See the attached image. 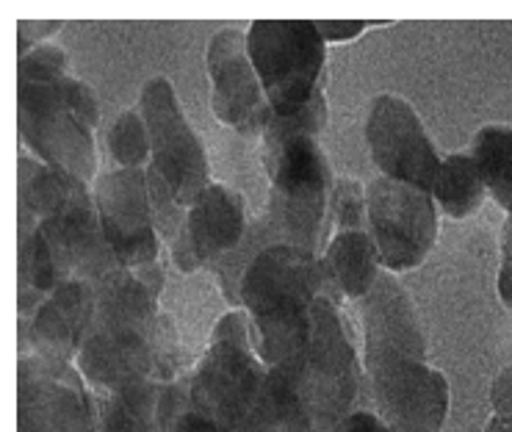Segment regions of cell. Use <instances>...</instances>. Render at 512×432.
I'll return each mask as SVG.
<instances>
[{
  "instance_id": "6da1fadb",
  "label": "cell",
  "mask_w": 512,
  "mask_h": 432,
  "mask_svg": "<svg viewBox=\"0 0 512 432\" xmlns=\"http://www.w3.org/2000/svg\"><path fill=\"white\" fill-rule=\"evenodd\" d=\"M155 300L136 269H117L97 283L95 316L78 352V372L89 383L108 394L150 380L169 383L175 341Z\"/></svg>"
},
{
  "instance_id": "7a4b0ae2",
  "label": "cell",
  "mask_w": 512,
  "mask_h": 432,
  "mask_svg": "<svg viewBox=\"0 0 512 432\" xmlns=\"http://www.w3.org/2000/svg\"><path fill=\"white\" fill-rule=\"evenodd\" d=\"M322 294L338 300L322 255L305 247L269 244L244 269L239 297L250 316V341L269 369L291 363L305 347L313 305Z\"/></svg>"
},
{
  "instance_id": "3957f363",
  "label": "cell",
  "mask_w": 512,
  "mask_h": 432,
  "mask_svg": "<svg viewBox=\"0 0 512 432\" xmlns=\"http://www.w3.org/2000/svg\"><path fill=\"white\" fill-rule=\"evenodd\" d=\"M263 164L272 180L269 211L247 230V252L258 255L263 250L261 239H269L272 244L305 247L319 255L327 239L335 186L319 139L310 133H266Z\"/></svg>"
},
{
  "instance_id": "277c9868",
  "label": "cell",
  "mask_w": 512,
  "mask_h": 432,
  "mask_svg": "<svg viewBox=\"0 0 512 432\" xmlns=\"http://www.w3.org/2000/svg\"><path fill=\"white\" fill-rule=\"evenodd\" d=\"M335 302L330 294L316 300L305 347L277 369L297 394L308 432H341L369 399V374Z\"/></svg>"
},
{
  "instance_id": "5b68a950",
  "label": "cell",
  "mask_w": 512,
  "mask_h": 432,
  "mask_svg": "<svg viewBox=\"0 0 512 432\" xmlns=\"http://www.w3.org/2000/svg\"><path fill=\"white\" fill-rule=\"evenodd\" d=\"M95 125L97 100L78 78H20V133L42 164L92 180Z\"/></svg>"
},
{
  "instance_id": "8992f818",
  "label": "cell",
  "mask_w": 512,
  "mask_h": 432,
  "mask_svg": "<svg viewBox=\"0 0 512 432\" xmlns=\"http://www.w3.org/2000/svg\"><path fill=\"white\" fill-rule=\"evenodd\" d=\"M247 50L272 117H291L324 92L327 48L313 20H255Z\"/></svg>"
},
{
  "instance_id": "52a82bcc",
  "label": "cell",
  "mask_w": 512,
  "mask_h": 432,
  "mask_svg": "<svg viewBox=\"0 0 512 432\" xmlns=\"http://www.w3.org/2000/svg\"><path fill=\"white\" fill-rule=\"evenodd\" d=\"M374 413L388 432H441L449 413V383L427 360L402 349L366 347Z\"/></svg>"
},
{
  "instance_id": "ba28073f",
  "label": "cell",
  "mask_w": 512,
  "mask_h": 432,
  "mask_svg": "<svg viewBox=\"0 0 512 432\" xmlns=\"http://www.w3.org/2000/svg\"><path fill=\"white\" fill-rule=\"evenodd\" d=\"M139 114L150 136V164L147 178L164 186L186 211L205 192L208 161L197 133L178 103V95L167 78H153L142 89Z\"/></svg>"
},
{
  "instance_id": "9c48e42d",
  "label": "cell",
  "mask_w": 512,
  "mask_h": 432,
  "mask_svg": "<svg viewBox=\"0 0 512 432\" xmlns=\"http://www.w3.org/2000/svg\"><path fill=\"white\" fill-rule=\"evenodd\" d=\"M366 219L385 272L413 269L438 241V203L410 183L371 180L366 186Z\"/></svg>"
},
{
  "instance_id": "30bf717a",
  "label": "cell",
  "mask_w": 512,
  "mask_h": 432,
  "mask_svg": "<svg viewBox=\"0 0 512 432\" xmlns=\"http://www.w3.org/2000/svg\"><path fill=\"white\" fill-rule=\"evenodd\" d=\"M366 142L382 178L410 183L432 194L441 178L443 158L405 97L377 95L371 100Z\"/></svg>"
},
{
  "instance_id": "8fae6325",
  "label": "cell",
  "mask_w": 512,
  "mask_h": 432,
  "mask_svg": "<svg viewBox=\"0 0 512 432\" xmlns=\"http://www.w3.org/2000/svg\"><path fill=\"white\" fill-rule=\"evenodd\" d=\"M97 216L108 247L122 269H139L158 258L150 186L144 169H114L97 180Z\"/></svg>"
},
{
  "instance_id": "7c38bea8",
  "label": "cell",
  "mask_w": 512,
  "mask_h": 432,
  "mask_svg": "<svg viewBox=\"0 0 512 432\" xmlns=\"http://www.w3.org/2000/svg\"><path fill=\"white\" fill-rule=\"evenodd\" d=\"M92 402L70 363L23 355L20 432H97Z\"/></svg>"
},
{
  "instance_id": "4fadbf2b",
  "label": "cell",
  "mask_w": 512,
  "mask_h": 432,
  "mask_svg": "<svg viewBox=\"0 0 512 432\" xmlns=\"http://www.w3.org/2000/svg\"><path fill=\"white\" fill-rule=\"evenodd\" d=\"M208 72L214 84L211 108L219 120L241 133H261L272 120L261 78L252 67L247 34L227 28L208 45Z\"/></svg>"
},
{
  "instance_id": "5bb4252c",
  "label": "cell",
  "mask_w": 512,
  "mask_h": 432,
  "mask_svg": "<svg viewBox=\"0 0 512 432\" xmlns=\"http://www.w3.org/2000/svg\"><path fill=\"white\" fill-rule=\"evenodd\" d=\"M247 236V208L244 197L222 183H208L194 200L186 216V228L172 241V258L183 272L197 266L225 261L241 247Z\"/></svg>"
},
{
  "instance_id": "9a60e30c",
  "label": "cell",
  "mask_w": 512,
  "mask_h": 432,
  "mask_svg": "<svg viewBox=\"0 0 512 432\" xmlns=\"http://www.w3.org/2000/svg\"><path fill=\"white\" fill-rule=\"evenodd\" d=\"M97 308V283L67 280L34 313L31 333H23V352L50 363H70L81 352Z\"/></svg>"
},
{
  "instance_id": "2e32d148",
  "label": "cell",
  "mask_w": 512,
  "mask_h": 432,
  "mask_svg": "<svg viewBox=\"0 0 512 432\" xmlns=\"http://www.w3.org/2000/svg\"><path fill=\"white\" fill-rule=\"evenodd\" d=\"M324 272L333 294L363 300L380 280V252L366 230H335L322 255Z\"/></svg>"
},
{
  "instance_id": "e0dca14e",
  "label": "cell",
  "mask_w": 512,
  "mask_h": 432,
  "mask_svg": "<svg viewBox=\"0 0 512 432\" xmlns=\"http://www.w3.org/2000/svg\"><path fill=\"white\" fill-rule=\"evenodd\" d=\"M161 388L164 383L150 380L108 394L100 408V432H169L161 419Z\"/></svg>"
},
{
  "instance_id": "ac0fdd59",
  "label": "cell",
  "mask_w": 512,
  "mask_h": 432,
  "mask_svg": "<svg viewBox=\"0 0 512 432\" xmlns=\"http://www.w3.org/2000/svg\"><path fill=\"white\" fill-rule=\"evenodd\" d=\"M432 197L443 214L452 219L477 214L485 205L488 189H485V180L479 175L477 161L471 153H454V156L443 158L441 178L432 189Z\"/></svg>"
},
{
  "instance_id": "d6986e66",
  "label": "cell",
  "mask_w": 512,
  "mask_h": 432,
  "mask_svg": "<svg viewBox=\"0 0 512 432\" xmlns=\"http://www.w3.org/2000/svg\"><path fill=\"white\" fill-rule=\"evenodd\" d=\"M471 156L477 161L485 189L496 203L512 216V125H485L479 128L471 144Z\"/></svg>"
},
{
  "instance_id": "ffe728a7",
  "label": "cell",
  "mask_w": 512,
  "mask_h": 432,
  "mask_svg": "<svg viewBox=\"0 0 512 432\" xmlns=\"http://www.w3.org/2000/svg\"><path fill=\"white\" fill-rule=\"evenodd\" d=\"M111 156L125 169H142V164L150 156V136L139 111H125L120 120L111 128Z\"/></svg>"
},
{
  "instance_id": "44dd1931",
  "label": "cell",
  "mask_w": 512,
  "mask_h": 432,
  "mask_svg": "<svg viewBox=\"0 0 512 432\" xmlns=\"http://www.w3.org/2000/svg\"><path fill=\"white\" fill-rule=\"evenodd\" d=\"M330 222L335 230H363L366 219V189L358 180H335L330 200Z\"/></svg>"
},
{
  "instance_id": "7402d4cb",
  "label": "cell",
  "mask_w": 512,
  "mask_h": 432,
  "mask_svg": "<svg viewBox=\"0 0 512 432\" xmlns=\"http://www.w3.org/2000/svg\"><path fill=\"white\" fill-rule=\"evenodd\" d=\"M499 297L507 308H512V216H507L504 222V239H501Z\"/></svg>"
},
{
  "instance_id": "603a6c76",
  "label": "cell",
  "mask_w": 512,
  "mask_h": 432,
  "mask_svg": "<svg viewBox=\"0 0 512 432\" xmlns=\"http://www.w3.org/2000/svg\"><path fill=\"white\" fill-rule=\"evenodd\" d=\"M316 28L322 31L324 42H344V39H355L358 34H363L369 23H363V20H324V23H316Z\"/></svg>"
},
{
  "instance_id": "cb8c5ba5",
  "label": "cell",
  "mask_w": 512,
  "mask_h": 432,
  "mask_svg": "<svg viewBox=\"0 0 512 432\" xmlns=\"http://www.w3.org/2000/svg\"><path fill=\"white\" fill-rule=\"evenodd\" d=\"M490 402H493L496 416L512 419V369H504V372L493 380V388H490Z\"/></svg>"
},
{
  "instance_id": "d4e9b609",
  "label": "cell",
  "mask_w": 512,
  "mask_h": 432,
  "mask_svg": "<svg viewBox=\"0 0 512 432\" xmlns=\"http://www.w3.org/2000/svg\"><path fill=\"white\" fill-rule=\"evenodd\" d=\"M341 432H388V430H385V424H382V419L374 413V410L363 408L358 410L352 419L346 421V427Z\"/></svg>"
},
{
  "instance_id": "484cf974",
  "label": "cell",
  "mask_w": 512,
  "mask_h": 432,
  "mask_svg": "<svg viewBox=\"0 0 512 432\" xmlns=\"http://www.w3.org/2000/svg\"><path fill=\"white\" fill-rule=\"evenodd\" d=\"M485 432H512V419H504V416H493L488 421V430Z\"/></svg>"
}]
</instances>
